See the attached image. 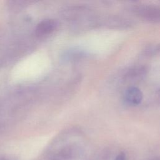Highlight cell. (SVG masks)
I'll use <instances>...</instances> for the list:
<instances>
[{
  "instance_id": "3",
  "label": "cell",
  "mask_w": 160,
  "mask_h": 160,
  "mask_svg": "<svg viewBox=\"0 0 160 160\" xmlns=\"http://www.w3.org/2000/svg\"><path fill=\"white\" fill-rule=\"evenodd\" d=\"M124 99L127 103L131 105H138L142 99V93L139 88L130 87L124 92Z\"/></svg>"
},
{
  "instance_id": "2",
  "label": "cell",
  "mask_w": 160,
  "mask_h": 160,
  "mask_svg": "<svg viewBox=\"0 0 160 160\" xmlns=\"http://www.w3.org/2000/svg\"><path fill=\"white\" fill-rule=\"evenodd\" d=\"M148 70V67L144 65L135 66L129 68L126 71L124 74V78L128 81L138 80L146 76Z\"/></svg>"
},
{
  "instance_id": "1",
  "label": "cell",
  "mask_w": 160,
  "mask_h": 160,
  "mask_svg": "<svg viewBox=\"0 0 160 160\" xmlns=\"http://www.w3.org/2000/svg\"><path fill=\"white\" fill-rule=\"evenodd\" d=\"M133 11L141 18L152 22H160V7L151 4H138Z\"/></svg>"
},
{
  "instance_id": "4",
  "label": "cell",
  "mask_w": 160,
  "mask_h": 160,
  "mask_svg": "<svg viewBox=\"0 0 160 160\" xmlns=\"http://www.w3.org/2000/svg\"><path fill=\"white\" fill-rule=\"evenodd\" d=\"M58 24L53 19H48L41 22L37 28V32L39 35H47L53 32L57 28Z\"/></svg>"
},
{
  "instance_id": "5",
  "label": "cell",
  "mask_w": 160,
  "mask_h": 160,
  "mask_svg": "<svg viewBox=\"0 0 160 160\" xmlns=\"http://www.w3.org/2000/svg\"><path fill=\"white\" fill-rule=\"evenodd\" d=\"M126 159V156L124 152H121L119 155L116 156L114 160H125Z\"/></svg>"
}]
</instances>
